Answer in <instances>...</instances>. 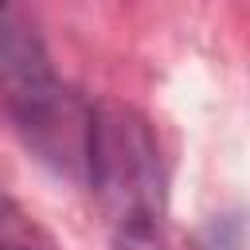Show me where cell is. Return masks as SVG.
Wrapping results in <instances>:
<instances>
[{
  "instance_id": "obj_2",
  "label": "cell",
  "mask_w": 250,
  "mask_h": 250,
  "mask_svg": "<svg viewBox=\"0 0 250 250\" xmlns=\"http://www.w3.org/2000/svg\"><path fill=\"white\" fill-rule=\"evenodd\" d=\"M0 98L39 152L82 164L86 109L70 102L39 31L8 12H0Z\"/></svg>"
},
{
  "instance_id": "obj_1",
  "label": "cell",
  "mask_w": 250,
  "mask_h": 250,
  "mask_svg": "<svg viewBox=\"0 0 250 250\" xmlns=\"http://www.w3.org/2000/svg\"><path fill=\"white\" fill-rule=\"evenodd\" d=\"M82 164L117 246L156 250L164 227V164L152 125L121 102L86 105Z\"/></svg>"
}]
</instances>
